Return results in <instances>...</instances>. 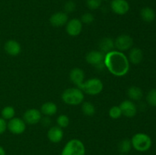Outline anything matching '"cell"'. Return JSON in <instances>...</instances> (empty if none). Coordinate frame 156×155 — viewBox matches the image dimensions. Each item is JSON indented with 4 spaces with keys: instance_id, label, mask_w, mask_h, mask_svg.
<instances>
[{
    "instance_id": "6da1fadb",
    "label": "cell",
    "mask_w": 156,
    "mask_h": 155,
    "mask_svg": "<svg viewBox=\"0 0 156 155\" xmlns=\"http://www.w3.org/2000/svg\"><path fill=\"white\" fill-rule=\"evenodd\" d=\"M105 68L117 77L124 76L129 72V62L127 56L118 50H113L105 54Z\"/></svg>"
},
{
    "instance_id": "7a4b0ae2",
    "label": "cell",
    "mask_w": 156,
    "mask_h": 155,
    "mask_svg": "<svg viewBox=\"0 0 156 155\" xmlns=\"http://www.w3.org/2000/svg\"><path fill=\"white\" fill-rule=\"evenodd\" d=\"M62 100L70 106H77L84 102V92L79 88H69L66 89L61 95Z\"/></svg>"
},
{
    "instance_id": "3957f363",
    "label": "cell",
    "mask_w": 156,
    "mask_h": 155,
    "mask_svg": "<svg viewBox=\"0 0 156 155\" xmlns=\"http://www.w3.org/2000/svg\"><path fill=\"white\" fill-rule=\"evenodd\" d=\"M130 140L133 148L139 152H146L152 147V138L146 133L143 132L136 133Z\"/></svg>"
},
{
    "instance_id": "277c9868",
    "label": "cell",
    "mask_w": 156,
    "mask_h": 155,
    "mask_svg": "<svg viewBox=\"0 0 156 155\" xmlns=\"http://www.w3.org/2000/svg\"><path fill=\"white\" fill-rule=\"evenodd\" d=\"M103 88L104 84L101 79L98 78H91L85 81L79 89L82 90L85 94L94 96L101 94L103 91Z\"/></svg>"
},
{
    "instance_id": "5b68a950",
    "label": "cell",
    "mask_w": 156,
    "mask_h": 155,
    "mask_svg": "<svg viewBox=\"0 0 156 155\" xmlns=\"http://www.w3.org/2000/svg\"><path fill=\"white\" fill-rule=\"evenodd\" d=\"M84 143L77 138L69 140L62 148L61 155H85Z\"/></svg>"
},
{
    "instance_id": "8992f818",
    "label": "cell",
    "mask_w": 156,
    "mask_h": 155,
    "mask_svg": "<svg viewBox=\"0 0 156 155\" xmlns=\"http://www.w3.org/2000/svg\"><path fill=\"white\" fill-rule=\"evenodd\" d=\"M105 54L100 50H91L86 54L85 60L89 65L95 67L98 69L102 70L105 68Z\"/></svg>"
},
{
    "instance_id": "52a82bcc",
    "label": "cell",
    "mask_w": 156,
    "mask_h": 155,
    "mask_svg": "<svg viewBox=\"0 0 156 155\" xmlns=\"http://www.w3.org/2000/svg\"><path fill=\"white\" fill-rule=\"evenodd\" d=\"M133 46V39L128 34H120L114 40V46L120 52L129 50Z\"/></svg>"
},
{
    "instance_id": "ba28073f",
    "label": "cell",
    "mask_w": 156,
    "mask_h": 155,
    "mask_svg": "<svg viewBox=\"0 0 156 155\" xmlns=\"http://www.w3.org/2000/svg\"><path fill=\"white\" fill-rule=\"evenodd\" d=\"M7 129L14 135H21L26 129V123L23 119L14 117L7 122Z\"/></svg>"
},
{
    "instance_id": "9c48e42d",
    "label": "cell",
    "mask_w": 156,
    "mask_h": 155,
    "mask_svg": "<svg viewBox=\"0 0 156 155\" xmlns=\"http://www.w3.org/2000/svg\"><path fill=\"white\" fill-rule=\"evenodd\" d=\"M83 27V24L80 19L73 18L68 21L66 24V30L67 33L71 36H77L81 33Z\"/></svg>"
},
{
    "instance_id": "30bf717a",
    "label": "cell",
    "mask_w": 156,
    "mask_h": 155,
    "mask_svg": "<svg viewBox=\"0 0 156 155\" xmlns=\"http://www.w3.org/2000/svg\"><path fill=\"white\" fill-rule=\"evenodd\" d=\"M42 119V113L41 110L34 108H31L25 111L23 115V120L26 124L34 125L40 122Z\"/></svg>"
},
{
    "instance_id": "8fae6325",
    "label": "cell",
    "mask_w": 156,
    "mask_h": 155,
    "mask_svg": "<svg viewBox=\"0 0 156 155\" xmlns=\"http://www.w3.org/2000/svg\"><path fill=\"white\" fill-rule=\"evenodd\" d=\"M120 110H121L122 115L133 118L137 113V106L134 103L133 101L130 100H125L120 104Z\"/></svg>"
},
{
    "instance_id": "7c38bea8",
    "label": "cell",
    "mask_w": 156,
    "mask_h": 155,
    "mask_svg": "<svg viewBox=\"0 0 156 155\" xmlns=\"http://www.w3.org/2000/svg\"><path fill=\"white\" fill-rule=\"evenodd\" d=\"M111 9L116 15H124L129 12V4L126 0H112Z\"/></svg>"
},
{
    "instance_id": "4fadbf2b",
    "label": "cell",
    "mask_w": 156,
    "mask_h": 155,
    "mask_svg": "<svg viewBox=\"0 0 156 155\" xmlns=\"http://www.w3.org/2000/svg\"><path fill=\"white\" fill-rule=\"evenodd\" d=\"M63 130L58 126H52L47 132V138H48L49 141L54 144L60 142L63 138Z\"/></svg>"
},
{
    "instance_id": "5bb4252c",
    "label": "cell",
    "mask_w": 156,
    "mask_h": 155,
    "mask_svg": "<svg viewBox=\"0 0 156 155\" xmlns=\"http://www.w3.org/2000/svg\"><path fill=\"white\" fill-rule=\"evenodd\" d=\"M4 50L9 56H17L21 53V46L15 40H9L5 43Z\"/></svg>"
},
{
    "instance_id": "9a60e30c",
    "label": "cell",
    "mask_w": 156,
    "mask_h": 155,
    "mask_svg": "<svg viewBox=\"0 0 156 155\" xmlns=\"http://www.w3.org/2000/svg\"><path fill=\"white\" fill-rule=\"evenodd\" d=\"M68 15L64 12H56L50 18V23L52 26L56 27H62L68 22Z\"/></svg>"
},
{
    "instance_id": "2e32d148",
    "label": "cell",
    "mask_w": 156,
    "mask_h": 155,
    "mask_svg": "<svg viewBox=\"0 0 156 155\" xmlns=\"http://www.w3.org/2000/svg\"><path fill=\"white\" fill-rule=\"evenodd\" d=\"M69 79L77 88H80L85 81V72L80 68H74L70 71Z\"/></svg>"
},
{
    "instance_id": "e0dca14e",
    "label": "cell",
    "mask_w": 156,
    "mask_h": 155,
    "mask_svg": "<svg viewBox=\"0 0 156 155\" xmlns=\"http://www.w3.org/2000/svg\"><path fill=\"white\" fill-rule=\"evenodd\" d=\"M127 58L129 59V63H132L133 65H138L143 59V50L138 47H132L129 50Z\"/></svg>"
},
{
    "instance_id": "ac0fdd59",
    "label": "cell",
    "mask_w": 156,
    "mask_h": 155,
    "mask_svg": "<svg viewBox=\"0 0 156 155\" xmlns=\"http://www.w3.org/2000/svg\"><path fill=\"white\" fill-rule=\"evenodd\" d=\"M99 50L104 53L107 54L109 52L114 50V40L111 37H104L99 41L98 43Z\"/></svg>"
},
{
    "instance_id": "d6986e66",
    "label": "cell",
    "mask_w": 156,
    "mask_h": 155,
    "mask_svg": "<svg viewBox=\"0 0 156 155\" xmlns=\"http://www.w3.org/2000/svg\"><path fill=\"white\" fill-rule=\"evenodd\" d=\"M58 108L56 103L53 102H46L42 104L41 107V112L42 115L45 116H52L57 112Z\"/></svg>"
},
{
    "instance_id": "ffe728a7",
    "label": "cell",
    "mask_w": 156,
    "mask_h": 155,
    "mask_svg": "<svg viewBox=\"0 0 156 155\" xmlns=\"http://www.w3.org/2000/svg\"><path fill=\"white\" fill-rule=\"evenodd\" d=\"M127 96L132 101H139L143 97L142 89L136 86H131L127 89Z\"/></svg>"
},
{
    "instance_id": "44dd1931",
    "label": "cell",
    "mask_w": 156,
    "mask_h": 155,
    "mask_svg": "<svg viewBox=\"0 0 156 155\" xmlns=\"http://www.w3.org/2000/svg\"><path fill=\"white\" fill-rule=\"evenodd\" d=\"M140 16L143 21L146 23H151L155 19V12L154 9L150 7H144L140 11Z\"/></svg>"
},
{
    "instance_id": "7402d4cb",
    "label": "cell",
    "mask_w": 156,
    "mask_h": 155,
    "mask_svg": "<svg viewBox=\"0 0 156 155\" xmlns=\"http://www.w3.org/2000/svg\"><path fill=\"white\" fill-rule=\"evenodd\" d=\"M82 112L87 116H92L95 114L96 108L92 103L89 101L83 102L82 103Z\"/></svg>"
},
{
    "instance_id": "603a6c76",
    "label": "cell",
    "mask_w": 156,
    "mask_h": 155,
    "mask_svg": "<svg viewBox=\"0 0 156 155\" xmlns=\"http://www.w3.org/2000/svg\"><path fill=\"white\" fill-rule=\"evenodd\" d=\"M133 146L131 140L128 139V138L122 140L118 144V150L120 153H123V154H127L129 152H130Z\"/></svg>"
},
{
    "instance_id": "cb8c5ba5",
    "label": "cell",
    "mask_w": 156,
    "mask_h": 155,
    "mask_svg": "<svg viewBox=\"0 0 156 155\" xmlns=\"http://www.w3.org/2000/svg\"><path fill=\"white\" fill-rule=\"evenodd\" d=\"M15 109L13 106H6L2 109L1 115L2 118L4 119L5 120H10L15 117Z\"/></svg>"
},
{
    "instance_id": "d4e9b609",
    "label": "cell",
    "mask_w": 156,
    "mask_h": 155,
    "mask_svg": "<svg viewBox=\"0 0 156 155\" xmlns=\"http://www.w3.org/2000/svg\"><path fill=\"white\" fill-rule=\"evenodd\" d=\"M69 122V118L68 117V115H65V114H61L56 119V124L61 129H65V128L68 127Z\"/></svg>"
},
{
    "instance_id": "484cf974",
    "label": "cell",
    "mask_w": 156,
    "mask_h": 155,
    "mask_svg": "<svg viewBox=\"0 0 156 155\" xmlns=\"http://www.w3.org/2000/svg\"><path fill=\"white\" fill-rule=\"evenodd\" d=\"M146 102L151 106H156V88L151 89L146 94Z\"/></svg>"
},
{
    "instance_id": "4316f807",
    "label": "cell",
    "mask_w": 156,
    "mask_h": 155,
    "mask_svg": "<svg viewBox=\"0 0 156 155\" xmlns=\"http://www.w3.org/2000/svg\"><path fill=\"white\" fill-rule=\"evenodd\" d=\"M108 114H109V116L111 117V119H119L122 115V112L121 110H120V106H111V107L110 108L109 111H108Z\"/></svg>"
},
{
    "instance_id": "83f0119b",
    "label": "cell",
    "mask_w": 156,
    "mask_h": 155,
    "mask_svg": "<svg viewBox=\"0 0 156 155\" xmlns=\"http://www.w3.org/2000/svg\"><path fill=\"white\" fill-rule=\"evenodd\" d=\"M81 21L82 24H91L94 22V17L90 12H86V13L83 14L81 17Z\"/></svg>"
},
{
    "instance_id": "f1b7e54d",
    "label": "cell",
    "mask_w": 156,
    "mask_h": 155,
    "mask_svg": "<svg viewBox=\"0 0 156 155\" xmlns=\"http://www.w3.org/2000/svg\"><path fill=\"white\" fill-rule=\"evenodd\" d=\"M87 7L91 10H95L99 9L101 5V0H87Z\"/></svg>"
},
{
    "instance_id": "f546056e",
    "label": "cell",
    "mask_w": 156,
    "mask_h": 155,
    "mask_svg": "<svg viewBox=\"0 0 156 155\" xmlns=\"http://www.w3.org/2000/svg\"><path fill=\"white\" fill-rule=\"evenodd\" d=\"M76 5L73 1H68L65 3L64 5V10H65L66 13H71L76 10Z\"/></svg>"
},
{
    "instance_id": "4dcf8cb0",
    "label": "cell",
    "mask_w": 156,
    "mask_h": 155,
    "mask_svg": "<svg viewBox=\"0 0 156 155\" xmlns=\"http://www.w3.org/2000/svg\"><path fill=\"white\" fill-rule=\"evenodd\" d=\"M7 129V122H6V120H5L4 119L0 117V135L4 133L5 132Z\"/></svg>"
},
{
    "instance_id": "1f68e13d",
    "label": "cell",
    "mask_w": 156,
    "mask_h": 155,
    "mask_svg": "<svg viewBox=\"0 0 156 155\" xmlns=\"http://www.w3.org/2000/svg\"><path fill=\"white\" fill-rule=\"evenodd\" d=\"M0 155H6L5 150L2 146H0Z\"/></svg>"
},
{
    "instance_id": "d6a6232c",
    "label": "cell",
    "mask_w": 156,
    "mask_h": 155,
    "mask_svg": "<svg viewBox=\"0 0 156 155\" xmlns=\"http://www.w3.org/2000/svg\"><path fill=\"white\" fill-rule=\"evenodd\" d=\"M119 155H127V154H123V153H120V154H119Z\"/></svg>"
},
{
    "instance_id": "836d02e7",
    "label": "cell",
    "mask_w": 156,
    "mask_h": 155,
    "mask_svg": "<svg viewBox=\"0 0 156 155\" xmlns=\"http://www.w3.org/2000/svg\"><path fill=\"white\" fill-rule=\"evenodd\" d=\"M101 1H108V0H101Z\"/></svg>"
}]
</instances>
